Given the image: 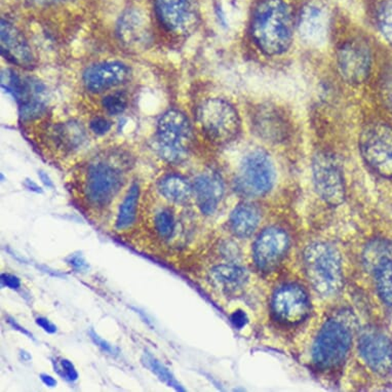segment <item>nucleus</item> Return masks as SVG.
<instances>
[{"instance_id": "34", "label": "nucleus", "mask_w": 392, "mask_h": 392, "mask_svg": "<svg viewBox=\"0 0 392 392\" xmlns=\"http://www.w3.org/2000/svg\"><path fill=\"white\" fill-rule=\"evenodd\" d=\"M91 130L96 135L102 136L111 130V122L104 118H94L91 121Z\"/></svg>"}, {"instance_id": "29", "label": "nucleus", "mask_w": 392, "mask_h": 392, "mask_svg": "<svg viewBox=\"0 0 392 392\" xmlns=\"http://www.w3.org/2000/svg\"><path fill=\"white\" fill-rule=\"evenodd\" d=\"M154 229L162 239H169L175 232L176 221L174 214L169 209H162L155 214Z\"/></svg>"}, {"instance_id": "14", "label": "nucleus", "mask_w": 392, "mask_h": 392, "mask_svg": "<svg viewBox=\"0 0 392 392\" xmlns=\"http://www.w3.org/2000/svg\"><path fill=\"white\" fill-rule=\"evenodd\" d=\"M290 239L288 233L279 227L264 229L253 248V258L257 268L261 272L274 270L287 255Z\"/></svg>"}, {"instance_id": "21", "label": "nucleus", "mask_w": 392, "mask_h": 392, "mask_svg": "<svg viewBox=\"0 0 392 392\" xmlns=\"http://www.w3.org/2000/svg\"><path fill=\"white\" fill-rule=\"evenodd\" d=\"M118 33L120 41L129 46H140L148 43V25L144 15L135 10H127L120 18L118 26Z\"/></svg>"}, {"instance_id": "41", "label": "nucleus", "mask_w": 392, "mask_h": 392, "mask_svg": "<svg viewBox=\"0 0 392 392\" xmlns=\"http://www.w3.org/2000/svg\"><path fill=\"white\" fill-rule=\"evenodd\" d=\"M38 177L39 179H41V181L43 182V184L45 185L46 187H48V188H54L55 187L54 182L52 181V179H50V176H48V173H46L45 171H43V169L38 171Z\"/></svg>"}, {"instance_id": "16", "label": "nucleus", "mask_w": 392, "mask_h": 392, "mask_svg": "<svg viewBox=\"0 0 392 392\" xmlns=\"http://www.w3.org/2000/svg\"><path fill=\"white\" fill-rule=\"evenodd\" d=\"M131 70L121 62H103L85 70L83 85L92 92H102L127 83Z\"/></svg>"}, {"instance_id": "26", "label": "nucleus", "mask_w": 392, "mask_h": 392, "mask_svg": "<svg viewBox=\"0 0 392 392\" xmlns=\"http://www.w3.org/2000/svg\"><path fill=\"white\" fill-rule=\"evenodd\" d=\"M139 200H140V186L138 183H134L130 187L127 195L123 198L120 209H118L115 221V227L118 230H127L134 225L136 219V213H138Z\"/></svg>"}, {"instance_id": "19", "label": "nucleus", "mask_w": 392, "mask_h": 392, "mask_svg": "<svg viewBox=\"0 0 392 392\" xmlns=\"http://www.w3.org/2000/svg\"><path fill=\"white\" fill-rule=\"evenodd\" d=\"M196 204L204 215H213L224 195V184L216 173H204L193 183Z\"/></svg>"}, {"instance_id": "28", "label": "nucleus", "mask_w": 392, "mask_h": 392, "mask_svg": "<svg viewBox=\"0 0 392 392\" xmlns=\"http://www.w3.org/2000/svg\"><path fill=\"white\" fill-rule=\"evenodd\" d=\"M141 362L143 365L147 368V369L150 370L154 375L158 376V379L162 382L166 383L167 386L173 387L176 391H183L184 388H182L181 385L178 383L176 378L174 377L172 372L169 369L158 360L155 356H152L150 352L145 351L143 354L142 358H141Z\"/></svg>"}, {"instance_id": "33", "label": "nucleus", "mask_w": 392, "mask_h": 392, "mask_svg": "<svg viewBox=\"0 0 392 392\" xmlns=\"http://www.w3.org/2000/svg\"><path fill=\"white\" fill-rule=\"evenodd\" d=\"M90 337H91L92 342L97 345L99 348H100L102 351H104L105 354H109V356H118L120 354V349L118 347L114 346L112 345L111 343L108 342L106 341L105 339H103L102 337L99 336L94 330H91L89 332Z\"/></svg>"}, {"instance_id": "35", "label": "nucleus", "mask_w": 392, "mask_h": 392, "mask_svg": "<svg viewBox=\"0 0 392 392\" xmlns=\"http://www.w3.org/2000/svg\"><path fill=\"white\" fill-rule=\"evenodd\" d=\"M1 284L4 287L10 288V290H18L22 287L21 279L10 273H2Z\"/></svg>"}, {"instance_id": "25", "label": "nucleus", "mask_w": 392, "mask_h": 392, "mask_svg": "<svg viewBox=\"0 0 392 392\" xmlns=\"http://www.w3.org/2000/svg\"><path fill=\"white\" fill-rule=\"evenodd\" d=\"M211 281L227 292H235L248 283V272L244 268L235 265H218L211 268Z\"/></svg>"}, {"instance_id": "27", "label": "nucleus", "mask_w": 392, "mask_h": 392, "mask_svg": "<svg viewBox=\"0 0 392 392\" xmlns=\"http://www.w3.org/2000/svg\"><path fill=\"white\" fill-rule=\"evenodd\" d=\"M57 142L66 149H74L80 146L85 139V129L78 123L69 122L59 125L55 130Z\"/></svg>"}, {"instance_id": "45", "label": "nucleus", "mask_w": 392, "mask_h": 392, "mask_svg": "<svg viewBox=\"0 0 392 392\" xmlns=\"http://www.w3.org/2000/svg\"><path fill=\"white\" fill-rule=\"evenodd\" d=\"M35 1H38V2H54V1H56V0H35Z\"/></svg>"}, {"instance_id": "37", "label": "nucleus", "mask_w": 392, "mask_h": 392, "mask_svg": "<svg viewBox=\"0 0 392 392\" xmlns=\"http://www.w3.org/2000/svg\"><path fill=\"white\" fill-rule=\"evenodd\" d=\"M382 94L385 103L392 110V74L385 77L382 83Z\"/></svg>"}, {"instance_id": "44", "label": "nucleus", "mask_w": 392, "mask_h": 392, "mask_svg": "<svg viewBox=\"0 0 392 392\" xmlns=\"http://www.w3.org/2000/svg\"><path fill=\"white\" fill-rule=\"evenodd\" d=\"M20 356H21L23 362H30V360H32L30 354H28V352L24 351V350H21V351H20Z\"/></svg>"}, {"instance_id": "23", "label": "nucleus", "mask_w": 392, "mask_h": 392, "mask_svg": "<svg viewBox=\"0 0 392 392\" xmlns=\"http://www.w3.org/2000/svg\"><path fill=\"white\" fill-rule=\"evenodd\" d=\"M372 263L376 288L383 303L392 306V252H386L368 260Z\"/></svg>"}, {"instance_id": "43", "label": "nucleus", "mask_w": 392, "mask_h": 392, "mask_svg": "<svg viewBox=\"0 0 392 392\" xmlns=\"http://www.w3.org/2000/svg\"><path fill=\"white\" fill-rule=\"evenodd\" d=\"M24 186L28 189V190L32 191V192L35 193H43V189L41 187H39L38 185L36 184L34 181L30 179H26L25 182H24Z\"/></svg>"}, {"instance_id": "24", "label": "nucleus", "mask_w": 392, "mask_h": 392, "mask_svg": "<svg viewBox=\"0 0 392 392\" xmlns=\"http://www.w3.org/2000/svg\"><path fill=\"white\" fill-rule=\"evenodd\" d=\"M158 191L169 202L184 204L193 195V186L182 176L169 174L158 182Z\"/></svg>"}, {"instance_id": "42", "label": "nucleus", "mask_w": 392, "mask_h": 392, "mask_svg": "<svg viewBox=\"0 0 392 392\" xmlns=\"http://www.w3.org/2000/svg\"><path fill=\"white\" fill-rule=\"evenodd\" d=\"M39 377H41V380L43 381L46 386L50 387V388L57 386V383L58 382H57L56 379L52 377V376L48 375V374H41Z\"/></svg>"}, {"instance_id": "9", "label": "nucleus", "mask_w": 392, "mask_h": 392, "mask_svg": "<svg viewBox=\"0 0 392 392\" xmlns=\"http://www.w3.org/2000/svg\"><path fill=\"white\" fill-rule=\"evenodd\" d=\"M314 187L319 197L332 206H340L346 196L342 169L334 155L318 152L312 162Z\"/></svg>"}, {"instance_id": "38", "label": "nucleus", "mask_w": 392, "mask_h": 392, "mask_svg": "<svg viewBox=\"0 0 392 392\" xmlns=\"http://www.w3.org/2000/svg\"><path fill=\"white\" fill-rule=\"evenodd\" d=\"M35 323H36V325L41 327L43 331L48 332V334H56L57 331H58L56 325H54V323H52L50 319L46 318V317H36Z\"/></svg>"}, {"instance_id": "5", "label": "nucleus", "mask_w": 392, "mask_h": 392, "mask_svg": "<svg viewBox=\"0 0 392 392\" xmlns=\"http://www.w3.org/2000/svg\"><path fill=\"white\" fill-rule=\"evenodd\" d=\"M125 166L113 160V158H106L92 162L89 167L85 195L92 206L102 209L111 204L125 184Z\"/></svg>"}, {"instance_id": "22", "label": "nucleus", "mask_w": 392, "mask_h": 392, "mask_svg": "<svg viewBox=\"0 0 392 392\" xmlns=\"http://www.w3.org/2000/svg\"><path fill=\"white\" fill-rule=\"evenodd\" d=\"M261 214L256 206L251 204H239L229 219V226L233 234L241 239L251 237L259 225Z\"/></svg>"}, {"instance_id": "39", "label": "nucleus", "mask_w": 392, "mask_h": 392, "mask_svg": "<svg viewBox=\"0 0 392 392\" xmlns=\"http://www.w3.org/2000/svg\"><path fill=\"white\" fill-rule=\"evenodd\" d=\"M6 321H8V325H10V327L13 328V329L15 330V331L20 332H21V334L25 335L26 337L32 339V340H35L34 337H33L32 332L28 331V330L25 329V328L22 327V326L20 325V323H18L17 321H15V319L13 318V317H10V316L6 317Z\"/></svg>"}, {"instance_id": "17", "label": "nucleus", "mask_w": 392, "mask_h": 392, "mask_svg": "<svg viewBox=\"0 0 392 392\" xmlns=\"http://www.w3.org/2000/svg\"><path fill=\"white\" fill-rule=\"evenodd\" d=\"M298 30L302 39L308 45H323L329 32L327 10L317 4H306L299 15Z\"/></svg>"}, {"instance_id": "6", "label": "nucleus", "mask_w": 392, "mask_h": 392, "mask_svg": "<svg viewBox=\"0 0 392 392\" xmlns=\"http://www.w3.org/2000/svg\"><path fill=\"white\" fill-rule=\"evenodd\" d=\"M352 344V329L340 318L329 319L321 328L312 346V360L321 370H331L346 360Z\"/></svg>"}, {"instance_id": "10", "label": "nucleus", "mask_w": 392, "mask_h": 392, "mask_svg": "<svg viewBox=\"0 0 392 392\" xmlns=\"http://www.w3.org/2000/svg\"><path fill=\"white\" fill-rule=\"evenodd\" d=\"M2 88L14 96L19 105L20 115L24 120H34L45 112L46 88L33 79H22L13 70L2 74Z\"/></svg>"}, {"instance_id": "18", "label": "nucleus", "mask_w": 392, "mask_h": 392, "mask_svg": "<svg viewBox=\"0 0 392 392\" xmlns=\"http://www.w3.org/2000/svg\"><path fill=\"white\" fill-rule=\"evenodd\" d=\"M1 54L6 60L20 67L33 65L32 50L21 31L10 22L1 20Z\"/></svg>"}, {"instance_id": "7", "label": "nucleus", "mask_w": 392, "mask_h": 392, "mask_svg": "<svg viewBox=\"0 0 392 392\" xmlns=\"http://www.w3.org/2000/svg\"><path fill=\"white\" fill-rule=\"evenodd\" d=\"M275 181V169L270 156L261 149H255L242 160L235 190L248 197H260L272 190Z\"/></svg>"}, {"instance_id": "4", "label": "nucleus", "mask_w": 392, "mask_h": 392, "mask_svg": "<svg viewBox=\"0 0 392 392\" xmlns=\"http://www.w3.org/2000/svg\"><path fill=\"white\" fill-rule=\"evenodd\" d=\"M196 120L204 136L216 144H227L241 133L239 113L224 99H208L202 102L197 108Z\"/></svg>"}, {"instance_id": "32", "label": "nucleus", "mask_w": 392, "mask_h": 392, "mask_svg": "<svg viewBox=\"0 0 392 392\" xmlns=\"http://www.w3.org/2000/svg\"><path fill=\"white\" fill-rule=\"evenodd\" d=\"M55 371L70 382H76L78 379V373H77L76 367L67 358H62L59 365L55 367Z\"/></svg>"}, {"instance_id": "30", "label": "nucleus", "mask_w": 392, "mask_h": 392, "mask_svg": "<svg viewBox=\"0 0 392 392\" xmlns=\"http://www.w3.org/2000/svg\"><path fill=\"white\" fill-rule=\"evenodd\" d=\"M378 24L383 36L392 46V0L383 2L379 8Z\"/></svg>"}, {"instance_id": "12", "label": "nucleus", "mask_w": 392, "mask_h": 392, "mask_svg": "<svg viewBox=\"0 0 392 392\" xmlns=\"http://www.w3.org/2000/svg\"><path fill=\"white\" fill-rule=\"evenodd\" d=\"M272 312L279 323L298 325L309 316V297L300 286L295 284L283 286L273 294Z\"/></svg>"}, {"instance_id": "20", "label": "nucleus", "mask_w": 392, "mask_h": 392, "mask_svg": "<svg viewBox=\"0 0 392 392\" xmlns=\"http://www.w3.org/2000/svg\"><path fill=\"white\" fill-rule=\"evenodd\" d=\"M255 131L266 141L279 142L288 135V123L283 114L270 106H262L253 120Z\"/></svg>"}, {"instance_id": "13", "label": "nucleus", "mask_w": 392, "mask_h": 392, "mask_svg": "<svg viewBox=\"0 0 392 392\" xmlns=\"http://www.w3.org/2000/svg\"><path fill=\"white\" fill-rule=\"evenodd\" d=\"M339 74L350 85H360L368 78L371 69V50L365 41L352 39L337 52Z\"/></svg>"}, {"instance_id": "8", "label": "nucleus", "mask_w": 392, "mask_h": 392, "mask_svg": "<svg viewBox=\"0 0 392 392\" xmlns=\"http://www.w3.org/2000/svg\"><path fill=\"white\" fill-rule=\"evenodd\" d=\"M360 149L365 164L385 178H392V129L385 123H372L363 130Z\"/></svg>"}, {"instance_id": "11", "label": "nucleus", "mask_w": 392, "mask_h": 392, "mask_svg": "<svg viewBox=\"0 0 392 392\" xmlns=\"http://www.w3.org/2000/svg\"><path fill=\"white\" fill-rule=\"evenodd\" d=\"M154 8L160 23L174 34L192 32L200 21L195 0H154Z\"/></svg>"}, {"instance_id": "40", "label": "nucleus", "mask_w": 392, "mask_h": 392, "mask_svg": "<svg viewBox=\"0 0 392 392\" xmlns=\"http://www.w3.org/2000/svg\"><path fill=\"white\" fill-rule=\"evenodd\" d=\"M231 321H232L233 325H234L235 327L241 329L246 323V314L241 312V310H237V312H235L234 314H232V316H231Z\"/></svg>"}, {"instance_id": "31", "label": "nucleus", "mask_w": 392, "mask_h": 392, "mask_svg": "<svg viewBox=\"0 0 392 392\" xmlns=\"http://www.w3.org/2000/svg\"><path fill=\"white\" fill-rule=\"evenodd\" d=\"M102 106L108 113L118 115L127 109V97L123 92H112L104 97Z\"/></svg>"}, {"instance_id": "3", "label": "nucleus", "mask_w": 392, "mask_h": 392, "mask_svg": "<svg viewBox=\"0 0 392 392\" xmlns=\"http://www.w3.org/2000/svg\"><path fill=\"white\" fill-rule=\"evenodd\" d=\"M192 142V129L188 118L179 110L164 112L156 125V151L169 164L186 160Z\"/></svg>"}, {"instance_id": "1", "label": "nucleus", "mask_w": 392, "mask_h": 392, "mask_svg": "<svg viewBox=\"0 0 392 392\" xmlns=\"http://www.w3.org/2000/svg\"><path fill=\"white\" fill-rule=\"evenodd\" d=\"M251 34L255 45L268 56H279L292 45L294 20L283 0H264L253 15Z\"/></svg>"}, {"instance_id": "15", "label": "nucleus", "mask_w": 392, "mask_h": 392, "mask_svg": "<svg viewBox=\"0 0 392 392\" xmlns=\"http://www.w3.org/2000/svg\"><path fill=\"white\" fill-rule=\"evenodd\" d=\"M360 356L370 369L379 375L392 372V341L376 328L363 330L358 339Z\"/></svg>"}, {"instance_id": "36", "label": "nucleus", "mask_w": 392, "mask_h": 392, "mask_svg": "<svg viewBox=\"0 0 392 392\" xmlns=\"http://www.w3.org/2000/svg\"><path fill=\"white\" fill-rule=\"evenodd\" d=\"M67 263L71 266L74 270L76 272H87L89 270V263L85 261V258L81 256V255H72L67 259Z\"/></svg>"}, {"instance_id": "2", "label": "nucleus", "mask_w": 392, "mask_h": 392, "mask_svg": "<svg viewBox=\"0 0 392 392\" xmlns=\"http://www.w3.org/2000/svg\"><path fill=\"white\" fill-rule=\"evenodd\" d=\"M304 268L312 288L321 296H332L342 288V259L332 244L316 242L308 246L304 252Z\"/></svg>"}]
</instances>
